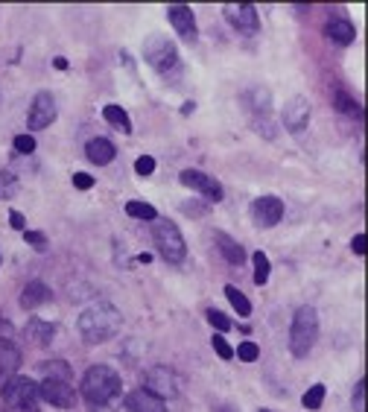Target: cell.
<instances>
[{
    "mask_svg": "<svg viewBox=\"0 0 368 412\" xmlns=\"http://www.w3.org/2000/svg\"><path fill=\"white\" fill-rule=\"evenodd\" d=\"M120 324H123V316L115 305H108V301H100V305H91L88 310H82L79 313V334L85 342H105L111 339L117 331H120Z\"/></svg>",
    "mask_w": 368,
    "mask_h": 412,
    "instance_id": "cell-1",
    "label": "cell"
},
{
    "mask_svg": "<svg viewBox=\"0 0 368 412\" xmlns=\"http://www.w3.org/2000/svg\"><path fill=\"white\" fill-rule=\"evenodd\" d=\"M79 392L88 403L102 406L120 392V374L115 369H108V366H91L82 377Z\"/></svg>",
    "mask_w": 368,
    "mask_h": 412,
    "instance_id": "cell-2",
    "label": "cell"
},
{
    "mask_svg": "<svg viewBox=\"0 0 368 412\" xmlns=\"http://www.w3.org/2000/svg\"><path fill=\"white\" fill-rule=\"evenodd\" d=\"M319 339V313L316 307H298L295 316H293V324H290V348L295 356H307L310 351H313Z\"/></svg>",
    "mask_w": 368,
    "mask_h": 412,
    "instance_id": "cell-3",
    "label": "cell"
},
{
    "mask_svg": "<svg viewBox=\"0 0 368 412\" xmlns=\"http://www.w3.org/2000/svg\"><path fill=\"white\" fill-rule=\"evenodd\" d=\"M144 56L149 62V68H155L158 73H176L179 70V50L176 44L164 38V36H149L144 44Z\"/></svg>",
    "mask_w": 368,
    "mask_h": 412,
    "instance_id": "cell-4",
    "label": "cell"
},
{
    "mask_svg": "<svg viewBox=\"0 0 368 412\" xmlns=\"http://www.w3.org/2000/svg\"><path fill=\"white\" fill-rule=\"evenodd\" d=\"M152 237H155V245L167 263H182L184 255H187V245H184V237L182 231L173 226V223H158L152 228Z\"/></svg>",
    "mask_w": 368,
    "mask_h": 412,
    "instance_id": "cell-5",
    "label": "cell"
},
{
    "mask_svg": "<svg viewBox=\"0 0 368 412\" xmlns=\"http://www.w3.org/2000/svg\"><path fill=\"white\" fill-rule=\"evenodd\" d=\"M4 401L15 409H36L38 403V383L30 377H12L4 389Z\"/></svg>",
    "mask_w": 368,
    "mask_h": 412,
    "instance_id": "cell-6",
    "label": "cell"
},
{
    "mask_svg": "<svg viewBox=\"0 0 368 412\" xmlns=\"http://www.w3.org/2000/svg\"><path fill=\"white\" fill-rule=\"evenodd\" d=\"M38 398H44L50 406L59 409H70L76 403V389L65 380H44L38 386Z\"/></svg>",
    "mask_w": 368,
    "mask_h": 412,
    "instance_id": "cell-7",
    "label": "cell"
},
{
    "mask_svg": "<svg viewBox=\"0 0 368 412\" xmlns=\"http://www.w3.org/2000/svg\"><path fill=\"white\" fill-rule=\"evenodd\" d=\"M56 100H53V94H47V91H41V94H36V100H33V105H30V115H26V123H30V129L33 132H38V129H47L53 120H56Z\"/></svg>",
    "mask_w": 368,
    "mask_h": 412,
    "instance_id": "cell-8",
    "label": "cell"
},
{
    "mask_svg": "<svg viewBox=\"0 0 368 412\" xmlns=\"http://www.w3.org/2000/svg\"><path fill=\"white\" fill-rule=\"evenodd\" d=\"M225 18H228V23L234 26V30L240 33H258L261 26V18H258V9H254L251 4H225Z\"/></svg>",
    "mask_w": 368,
    "mask_h": 412,
    "instance_id": "cell-9",
    "label": "cell"
},
{
    "mask_svg": "<svg viewBox=\"0 0 368 412\" xmlns=\"http://www.w3.org/2000/svg\"><path fill=\"white\" fill-rule=\"evenodd\" d=\"M251 216L261 228H272V226L280 223V216H284V202H280L278 196H261L251 205Z\"/></svg>",
    "mask_w": 368,
    "mask_h": 412,
    "instance_id": "cell-10",
    "label": "cell"
},
{
    "mask_svg": "<svg viewBox=\"0 0 368 412\" xmlns=\"http://www.w3.org/2000/svg\"><path fill=\"white\" fill-rule=\"evenodd\" d=\"M182 184H187V187H193V190H199L202 196H208L211 202H222V184L216 181V179H211L208 173H202V170H184L182 173Z\"/></svg>",
    "mask_w": 368,
    "mask_h": 412,
    "instance_id": "cell-11",
    "label": "cell"
},
{
    "mask_svg": "<svg viewBox=\"0 0 368 412\" xmlns=\"http://www.w3.org/2000/svg\"><path fill=\"white\" fill-rule=\"evenodd\" d=\"M144 380H147V392H152L158 398H173L176 395V374L167 366H152Z\"/></svg>",
    "mask_w": 368,
    "mask_h": 412,
    "instance_id": "cell-12",
    "label": "cell"
},
{
    "mask_svg": "<svg viewBox=\"0 0 368 412\" xmlns=\"http://www.w3.org/2000/svg\"><path fill=\"white\" fill-rule=\"evenodd\" d=\"M284 123H287L290 132H304L307 123H310V100L293 97V100L284 105Z\"/></svg>",
    "mask_w": 368,
    "mask_h": 412,
    "instance_id": "cell-13",
    "label": "cell"
},
{
    "mask_svg": "<svg viewBox=\"0 0 368 412\" xmlns=\"http://www.w3.org/2000/svg\"><path fill=\"white\" fill-rule=\"evenodd\" d=\"M167 18H169V23L176 26V33H179L184 41H196V18H193V12H190L187 6H182V4L169 6V9H167Z\"/></svg>",
    "mask_w": 368,
    "mask_h": 412,
    "instance_id": "cell-14",
    "label": "cell"
},
{
    "mask_svg": "<svg viewBox=\"0 0 368 412\" xmlns=\"http://www.w3.org/2000/svg\"><path fill=\"white\" fill-rule=\"evenodd\" d=\"M126 409L129 412H167L164 398L147 392V389H135L126 395Z\"/></svg>",
    "mask_w": 368,
    "mask_h": 412,
    "instance_id": "cell-15",
    "label": "cell"
},
{
    "mask_svg": "<svg viewBox=\"0 0 368 412\" xmlns=\"http://www.w3.org/2000/svg\"><path fill=\"white\" fill-rule=\"evenodd\" d=\"M23 334H26V342H33L36 348H44L56 337V324L44 322V319H30V322H26V331Z\"/></svg>",
    "mask_w": 368,
    "mask_h": 412,
    "instance_id": "cell-16",
    "label": "cell"
},
{
    "mask_svg": "<svg viewBox=\"0 0 368 412\" xmlns=\"http://www.w3.org/2000/svg\"><path fill=\"white\" fill-rule=\"evenodd\" d=\"M325 36L336 44H351L357 38V30H354V23L348 18H330L325 23Z\"/></svg>",
    "mask_w": 368,
    "mask_h": 412,
    "instance_id": "cell-17",
    "label": "cell"
},
{
    "mask_svg": "<svg viewBox=\"0 0 368 412\" xmlns=\"http://www.w3.org/2000/svg\"><path fill=\"white\" fill-rule=\"evenodd\" d=\"M53 298V290L47 287V284H41V281H30L23 287V295H21V305L26 307V310H36V307H41V305H47V301Z\"/></svg>",
    "mask_w": 368,
    "mask_h": 412,
    "instance_id": "cell-18",
    "label": "cell"
},
{
    "mask_svg": "<svg viewBox=\"0 0 368 412\" xmlns=\"http://www.w3.org/2000/svg\"><path fill=\"white\" fill-rule=\"evenodd\" d=\"M85 155H88L94 164H100V167H105V164L115 161L117 149L111 141H105V137H94V141H88V147H85Z\"/></svg>",
    "mask_w": 368,
    "mask_h": 412,
    "instance_id": "cell-19",
    "label": "cell"
},
{
    "mask_svg": "<svg viewBox=\"0 0 368 412\" xmlns=\"http://www.w3.org/2000/svg\"><path fill=\"white\" fill-rule=\"evenodd\" d=\"M216 245H219L222 258L228 260V263L240 266V263L246 260V252H243V245H240V243H234V240H231L228 234H216Z\"/></svg>",
    "mask_w": 368,
    "mask_h": 412,
    "instance_id": "cell-20",
    "label": "cell"
},
{
    "mask_svg": "<svg viewBox=\"0 0 368 412\" xmlns=\"http://www.w3.org/2000/svg\"><path fill=\"white\" fill-rule=\"evenodd\" d=\"M102 117H105L111 126H117L123 134L132 132V120H129V115H126V108H120V105H115V102L102 108Z\"/></svg>",
    "mask_w": 368,
    "mask_h": 412,
    "instance_id": "cell-21",
    "label": "cell"
},
{
    "mask_svg": "<svg viewBox=\"0 0 368 412\" xmlns=\"http://www.w3.org/2000/svg\"><path fill=\"white\" fill-rule=\"evenodd\" d=\"M18 366H21L18 348L12 342H6V339H0V374H4V371H15Z\"/></svg>",
    "mask_w": 368,
    "mask_h": 412,
    "instance_id": "cell-22",
    "label": "cell"
},
{
    "mask_svg": "<svg viewBox=\"0 0 368 412\" xmlns=\"http://www.w3.org/2000/svg\"><path fill=\"white\" fill-rule=\"evenodd\" d=\"M333 108H339V112H342V115L362 117V112H359V102H357V100H351L342 88H336V94H333Z\"/></svg>",
    "mask_w": 368,
    "mask_h": 412,
    "instance_id": "cell-23",
    "label": "cell"
},
{
    "mask_svg": "<svg viewBox=\"0 0 368 412\" xmlns=\"http://www.w3.org/2000/svg\"><path fill=\"white\" fill-rule=\"evenodd\" d=\"M41 369H44V380H70V369H68V363L65 360H47V363H41Z\"/></svg>",
    "mask_w": 368,
    "mask_h": 412,
    "instance_id": "cell-24",
    "label": "cell"
},
{
    "mask_svg": "<svg viewBox=\"0 0 368 412\" xmlns=\"http://www.w3.org/2000/svg\"><path fill=\"white\" fill-rule=\"evenodd\" d=\"M254 284L258 287H263L266 281H269V272H272V263H269V258L263 255V252H254Z\"/></svg>",
    "mask_w": 368,
    "mask_h": 412,
    "instance_id": "cell-25",
    "label": "cell"
},
{
    "mask_svg": "<svg viewBox=\"0 0 368 412\" xmlns=\"http://www.w3.org/2000/svg\"><path fill=\"white\" fill-rule=\"evenodd\" d=\"M126 213L135 216V219H158V211L149 205V202H126Z\"/></svg>",
    "mask_w": 368,
    "mask_h": 412,
    "instance_id": "cell-26",
    "label": "cell"
},
{
    "mask_svg": "<svg viewBox=\"0 0 368 412\" xmlns=\"http://www.w3.org/2000/svg\"><path fill=\"white\" fill-rule=\"evenodd\" d=\"M225 295H228V301L234 305V310H237L240 316H248V313H251V305H248V298H246V295H243V292H240L237 287H231V284H228V287H225Z\"/></svg>",
    "mask_w": 368,
    "mask_h": 412,
    "instance_id": "cell-27",
    "label": "cell"
},
{
    "mask_svg": "<svg viewBox=\"0 0 368 412\" xmlns=\"http://www.w3.org/2000/svg\"><path fill=\"white\" fill-rule=\"evenodd\" d=\"M301 403H304L307 409H319V406L325 403V386H322V383H316V386H310V392L301 398Z\"/></svg>",
    "mask_w": 368,
    "mask_h": 412,
    "instance_id": "cell-28",
    "label": "cell"
},
{
    "mask_svg": "<svg viewBox=\"0 0 368 412\" xmlns=\"http://www.w3.org/2000/svg\"><path fill=\"white\" fill-rule=\"evenodd\" d=\"M15 190H18V179H15L12 173H4V170H0V199L15 196Z\"/></svg>",
    "mask_w": 368,
    "mask_h": 412,
    "instance_id": "cell-29",
    "label": "cell"
},
{
    "mask_svg": "<svg viewBox=\"0 0 368 412\" xmlns=\"http://www.w3.org/2000/svg\"><path fill=\"white\" fill-rule=\"evenodd\" d=\"M12 147H15V152H21V155H30V152H36V137H33V134H18L15 141H12Z\"/></svg>",
    "mask_w": 368,
    "mask_h": 412,
    "instance_id": "cell-30",
    "label": "cell"
},
{
    "mask_svg": "<svg viewBox=\"0 0 368 412\" xmlns=\"http://www.w3.org/2000/svg\"><path fill=\"white\" fill-rule=\"evenodd\" d=\"M237 354H240V360H243V363H254V360L261 356V348L254 345V342H240Z\"/></svg>",
    "mask_w": 368,
    "mask_h": 412,
    "instance_id": "cell-31",
    "label": "cell"
},
{
    "mask_svg": "<svg viewBox=\"0 0 368 412\" xmlns=\"http://www.w3.org/2000/svg\"><path fill=\"white\" fill-rule=\"evenodd\" d=\"M135 173H137V176H152V173H155V158H152V155H140V158L135 161Z\"/></svg>",
    "mask_w": 368,
    "mask_h": 412,
    "instance_id": "cell-32",
    "label": "cell"
},
{
    "mask_svg": "<svg viewBox=\"0 0 368 412\" xmlns=\"http://www.w3.org/2000/svg\"><path fill=\"white\" fill-rule=\"evenodd\" d=\"M211 345H214V351L222 356V360H231V356H234V348H231L228 342H225V337H219V334H214Z\"/></svg>",
    "mask_w": 368,
    "mask_h": 412,
    "instance_id": "cell-33",
    "label": "cell"
},
{
    "mask_svg": "<svg viewBox=\"0 0 368 412\" xmlns=\"http://www.w3.org/2000/svg\"><path fill=\"white\" fill-rule=\"evenodd\" d=\"M208 322L216 327V331H228V327H231V319L228 316H225V313H219V310H208Z\"/></svg>",
    "mask_w": 368,
    "mask_h": 412,
    "instance_id": "cell-34",
    "label": "cell"
},
{
    "mask_svg": "<svg viewBox=\"0 0 368 412\" xmlns=\"http://www.w3.org/2000/svg\"><path fill=\"white\" fill-rule=\"evenodd\" d=\"M23 240L30 243L36 252H47V237H44L41 231H26V234H23Z\"/></svg>",
    "mask_w": 368,
    "mask_h": 412,
    "instance_id": "cell-35",
    "label": "cell"
},
{
    "mask_svg": "<svg viewBox=\"0 0 368 412\" xmlns=\"http://www.w3.org/2000/svg\"><path fill=\"white\" fill-rule=\"evenodd\" d=\"M354 409H357V412H365V380L357 383V392H354Z\"/></svg>",
    "mask_w": 368,
    "mask_h": 412,
    "instance_id": "cell-36",
    "label": "cell"
},
{
    "mask_svg": "<svg viewBox=\"0 0 368 412\" xmlns=\"http://www.w3.org/2000/svg\"><path fill=\"white\" fill-rule=\"evenodd\" d=\"M73 184H76L79 190H91V187H94V179H91L88 173H76V176H73Z\"/></svg>",
    "mask_w": 368,
    "mask_h": 412,
    "instance_id": "cell-37",
    "label": "cell"
},
{
    "mask_svg": "<svg viewBox=\"0 0 368 412\" xmlns=\"http://www.w3.org/2000/svg\"><path fill=\"white\" fill-rule=\"evenodd\" d=\"M9 223H12V228H18V231L26 228V219H23V213H18V211H9Z\"/></svg>",
    "mask_w": 368,
    "mask_h": 412,
    "instance_id": "cell-38",
    "label": "cell"
},
{
    "mask_svg": "<svg viewBox=\"0 0 368 412\" xmlns=\"http://www.w3.org/2000/svg\"><path fill=\"white\" fill-rule=\"evenodd\" d=\"M351 249H354V255H365V234H357L351 240Z\"/></svg>",
    "mask_w": 368,
    "mask_h": 412,
    "instance_id": "cell-39",
    "label": "cell"
},
{
    "mask_svg": "<svg viewBox=\"0 0 368 412\" xmlns=\"http://www.w3.org/2000/svg\"><path fill=\"white\" fill-rule=\"evenodd\" d=\"M53 65L59 68V70H65V68H68V59H65V56H56V59H53Z\"/></svg>",
    "mask_w": 368,
    "mask_h": 412,
    "instance_id": "cell-40",
    "label": "cell"
},
{
    "mask_svg": "<svg viewBox=\"0 0 368 412\" xmlns=\"http://www.w3.org/2000/svg\"><path fill=\"white\" fill-rule=\"evenodd\" d=\"M0 263H4V258H0Z\"/></svg>",
    "mask_w": 368,
    "mask_h": 412,
    "instance_id": "cell-41",
    "label": "cell"
},
{
    "mask_svg": "<svg viewBox=\"0 0 368 412\" xmlns=\"http://www.w3.org/2000/svg\"><path fill=\"white\" fill-rule=\"evenodd\" d=\"M263 412H266V409H263Z\"/></svg>",
    "mask_w": 368,
    "mask_h": 412,
    "instance_id": "cell-42",
    "label": "cell"
}]
</instances>
